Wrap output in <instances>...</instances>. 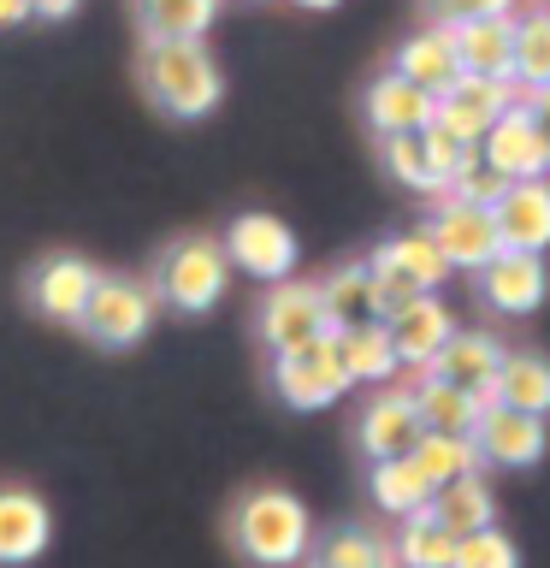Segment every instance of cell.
<instances>
[{
	"mask_svg": "<svg viewBox=\"0 0 550 568\" xmlns=\"http://www.w3.org/2000/svg\"><path fill=\"white\" fill-rule=\"evenodd\" d=\"M231 539L248 562L261 568H291L308 557L314 545V521L308 509H302L296 491L284 486H255L248 497H237V509H231Z\"/></svg>",
	"mask_w": 550,
	"mask_h": 568,
	"instance_id": "cell-1",
	"label": "cell"
},
{
	"mask_svg": "<svg viewBox=\"0 0 550 568\" xmlns=\"http://www.w3.org/2000/svg\"><path fill=\"white\" fill-rule=\"evenodd\" d=\"M142 83L172 119H207L225 95L213 53L202 42H166V36H149V48H142Z\"/></svg>",
	"mask_w": 550,
	"mask_h": 568,
	"instance_id": "cell-2",
	"label": "cell"
},
{
	"mask_svg": "<svg viewBox=\"0 0 550 568\" xmlns=\"http://www.w3.org/2000/svg\"><path fill=\"white\" fill-rule=\"evenodd\" d=\"M225 284H231V266L213 237H177L154 266V302H166L177 314H207L225 296Z\"/></svg>",
	"mask_w": 550,
	"mask_h": 568,
	"instance_id": "cell-3",
	"label": "cell"
},
{
	"mask_svg": "<svg viewBox=\"0 0 550 568\" xmlns=\"http://www.w3.org/2000/svg\"><path fill=\"white\" fill-rule=\"evenodd\" d=\"M273 390H278V403L302 408V415L332 408L337 397H344L349 379H344V367H337L332 332L326 337H308V344H296V349H278L273 355Z\"/></svg>",
	"mask_w": 550,
	"mask_h": 568,
	"instance_id": "cell-4",
	"label": "cell"
},
{
	"mask_svg": "<svg viewBox=\"0 0 550 568\" xmlns=\"http://www.w3.org/2000/svg\"><path fill=\"white\" fill-rule=\"evenodd\" d=\"M225 266L231 273H248L261 284H278L296 273V231L278 220V213H237L225 225Z\"/></svg>",
	"mask_w": 550,
	"mask_h": 568,
	"instance_id": "cell-5",
	"label": "cell"
},
{
	"mask_svg": "<svg viewBox=\"0 0 550 568\" xmlns=\"http://www.w3.org/2000/svg\"><path fill=\"white\" fill-rule=\"evenodd\" d=\"M149 320H154V291H149V284H136V278H95L78 332L89 337V344H101V349H131V344H142Z\"/></svg>",
	"mask_w": 550,
	"mask_h": 568,
	"instance_id": "cell-6",
	"label": "cell"
},
{
	"mask_svg": "<svg viewBox=\"0 0 550 568\" xmlns=\"http://www.w3.org/2000/svg\"><path fill=\"white\" fill-rule=\"evenodd\" d=\"M255 326H261V344L273 355L308 344V337H326L332 320H326V302H319V284H291V278L266 284Z\"/></svg>",
	"mask_w": 550,
	"mask_h": 568,
	"instance_id": "cell-7",
	"label": "cell"
},
{
	"mask_svg": "<svg viewBox=\"0 0 550 568\" xmlns=\"http://www.w3.org/2000/svg\"><path fill=\"white\" fill-rule=\"evenodd\" d=\"M420 231L432 237V248L444 255L450 273H479L503 248L497 243V225H491V207H468V202H438V213Z\"/></svg>",
	"mask_w": 550,
	"mask_h": 568,
	"instance_id": "cell-8",
	"label": "cell"
},
{
	"mask_svg": "<svg viewBox=\"0 0 550 568\" xmlns=\"http://www.w3.org/2000/svg\"><path fill=\"white\" fill-rule=\"evenodd\" d=\"M473 450L491 468H532L550 450V426L539 415H521V408L486 403L479 408V426H473Z\"/></svg>",
	"mask_w": 550,
	"mask_h": 568,
	"instance_id": "cell-9",
	"label": "cell"
},
{
	"mask_svg": "<svg viewBox=\"0 0 550 568\" xmlns=\"http://www.w3.org/2000/svg\"><path fill=\"white\" fill-rule=\"evenodd\" d=\"M509 106H515V83L468 78V71H461L444 95H432V119L444 124V131H456L461 142H473V149H479V136H486Z\"/></svg>",
	"mask_w": 550,
	"mask_h": 568,
	"instance_id": "cell-10",
	"label": "cell"
},
{
	"mask_svg": "<svg viewBox=\"0 0 550 568\" xmlns=\"http://www.w3.org/2000/svg\"><path fill=\"white\" fill-rule=\"evenodd\" d=\"M473 278H479V296H486L491 314H532L550 296L544 255H527V248H497Z\"/></svg>",
	"mask_w": 550,
	"mask_h": 568,
	"instance_id": "cell-11",
	"label": "cell"
},
{
	"mask_svg": "<svg viewBox=\"0 0 550 568\" xmlns=\"http://www.w3.org/2000/svg\"><path fill=\"white\" fill-rule=\"evenodd\" d=\"M95 278L101 273L83 255H48L30 273L24 296H30V308L42 314V320H53V326H78L83 308H89V291H95Z\"/></svg>",
	"mask_w": 550,
	"mask_h": 568,
	"instance_id": "cell-12",
	"label": "cell"
},
{
	"mask_svg": "<svg viewBox=\"0 0 550 568\" xmlns=\"http://www.w3.org/2000/svg\"><path fill=\"white\" fill-rule=\"evenodd\" d=\"M479 160H486L503 184L550 178L544 172V131H539V119H532V113H521V106H509V113L497 119L486 136H479Z\"/></svg>",
	"mask_w": 550,
	"mask_h": 568,
	"instance_id": "cell-13",
	"label": "cell"
},
{
	"mask_svg": "<svg viewBox=\"0 0 550 568\" xmlns=\"http://www.w3.org/2000/svg\"><path fill=\"white\" fill-rule=\"evenodd\" d=\"M491 225H497V243H503V248L544 255V248H550V178L503 184V195L491 202Z\"/></svg>",
	"mask_w": 550,
	"mask_h": 568,
	"instance_id": "cell-14",
	"label": "cell"
},
{
	"mask_svg": "<svg viewBox=\"0 0 550 568\" xmlns=\"http://www.w3.org/2000/svg\"><path fill=\"white\" fill-rule=\"evenodd\" d=\"M420 438H426V426H420V415H415V397H408V385L379 390V397L361 408V420H355V444H361L373 462L408 456Z\"/></svg>",
	"mask_w": 550,
	"mask_h": 568,
	"instance_id": "cell-15",
	"label": "cell"
},
{
	"mask_svg": "<svg viewBox=\"0 0 550 568\" xmlns=\"http://www.w3.org/2000/svg\"><path fill=\"white\" fill-rule=\"evenodd\" d=\"M385 332H390V349H397V367H432V355L450 344V332H456V320L450 308H444L438 296H415L408 308L397 314H385Z\"/></svg>",
	"mask_w": 550,
	"mask_h": 568,
	"instance_id": "cell-16",
	"label": "cell"
},
{
	"mask_svg": "<svg viewBox=\"0 0 550 568\" xmlns=\"http://www.w3.org/2000/svg\"><path fill=\"white\" fill-rule=\"evenodd\" d=\"M53 539V515L30 486H0V568L35 562Z\"/></svg>",
	"mask_w": 550,
	"mask_h": 568,
	"instance_id": "cell-17",
	"label": "cell"
},
{
	"mask_svg": "<svg viewBox=\"0 0 550 568\" xmlns=\"http://www.w3.org/2000/svg\"><path fill=\"white\" fill-rule=\"evenodd\" d=\"M503 355H509V349L497 344L491 332H450V344L432 355V367H426V373L486 403V390H491V379H497V367H503Z\"/></svg>",
	"mask_w": 550,
	"mask_h": 568,
	"instance_id": "cell-18",
	"label": "cell"
},
{
	"mask_svg": "<svg viewBox=\"0 0 550 568\" xmlns=\"http://www.w3.org/2000/svg\"><path fill=\"white\" fill-rule=\"evenodd\" d=\"M361 113L373 124V136H415L432 124V95L426 89H415L408 78H397V71H385V78L367 83L361 95Z\"/></svg>",
	"mask_w": 550,
	"mask_h": 568,
	"instance_id": "cell-19",
	"label": "cell"
},
{
	"mask_svg": "<svg viewBox=\"0 0 550 568\" xmlns=\"http://www.w3.org/2000/svg\"><path fill=\"white\" fill-rule=\"evenodd\" d=\"M456 60L468 78H497L509 83L515 71V18H468V24H450Z\"/></svg>",
	"mask_w": 550,
	"mask_h": 568,
	"instance_id": "cell-20",
	"label": "cell"
},
{
	"mask_svg": "<svg viewBox=\"0 0 550 568\" xmlns=\"http://www.w3.org/2000/svg\"><path fill=\"white\" fill-rule=\"evenodd\" d=\"M397 78H408L415 89H426V95H444L456 78H461V60H456V42H450V24H432L420 36H408V42L397 48Z\"/></svg>",
	"mask_w": 550,
	"mask_h": 568,
	"instance_id": "cell-21",
	"label": "cell"
},
{
	"mask_svg": "<svg viewBox=\"0 0 550 568\" xmlns=\"http://www.w3.org/2000/svg\"><path fill=\"white\" fill-rule=\"evenodd\" d=\"M486 403L521 408V415H539V420H544V415H550V355H532V349L503 355V367H497Z\"/></svg>",
	"mask_w": 550,
	"mask_h": 568,
	"instance_id": "cell-22",
	"label": "cell"
},
{
	"mask_svg": "<svg viewBox=\"0 0 550 568\" xmlns=\"http://www.w3.org/2000/svg\"><path fill=\"white\" fill-rule=\"evenodd\" d=\"M408 397H415V415L426 433H444V438H473V426H479V397H468V390H456V385H444L432 379V373H420V379H408Z\"/></svg>",
	"mask_w": 550,
	"mask_h": 568,
	"instance_id": "cell-23",
	"label": "cell"
},
{
	"mask_svg": "<svg viewBox=\"0 0 550 568\" xmlns=\"http://www.w3.org/2000/svg\"><path fill=\"white\" fill-rule=\"evenodd\" d=\"M332 349H337V367H344L349 385H379V379H390V373H397V349H390L385 320H367V326L332 332Z\"/></svg>",
	"mask_w": 550,
	"mask_h": 568,
	"instance_id": "cell-24",
	"label": "cell"
},
{
	"mask_svg": "<svg viewBox=\"0 0 550 568\" xmlns=\"http://www.w3.org/2000/svg\"><path fill=\"white\" fill-rule=\"evenodd\" d=\"M367 261H373V266H385V273H397L403 284H415L420 296H438V284L450 278V266H444V255L432 248V237H426V231H408V237H390L385 248H373Z\"/></svg>",
	"mask_w": 550,
	"mask_h": 568,
	"instance_id": "cell-25",
	"label": "cell"
},
{
	"mask_svg": "<svg viewBox=\"0 0 550 568\" xmlns=\"http://www.w3.org/2000/svg\"><path fill=\"white\" fill-rule=\"evenodd\" d=\"M390 557H397V568H450V557H456V532L444 527L432 509H415V515H403Z\"/></svg>",
	"mask_w": 550,
	"mask_h": 568,
	"instance_id": "cell-26",
	"label": "cell"
},
{
	"mask_svg": "<svg viewBox=\"0 0 550 568\" xmlns=\"http://www.w3.org/2000/svg\"><path fill=\"white\" fill-rule=\"evenodd\" d=\"M367 486H373V504H379L385 515H415L432 504V486L420 479V468L408 456H385V462H373V474H367Z\"/></svg>",
	"mask_w": 550,
	"mask_h": 568,
	"instance_id": "cell-27",
	"label": "cell"
},
{
	"mask_svg": "<svg viewBox=\"0 0 550 568\" xmlns=\"http://www.w3.org/2000/svg\"><path fill=\"white\" fill-rule=\"evenodd\" d=\"M426 509H432L456 539H461V532L491 527V515H497V504H491V491H486V479H479V474H461V479H450V486H438Z\"/></svg>",
	"mask_w": 550,
	"mask_h": 568,
	"instance_id": "cell-28",
	"label": "cell"
},
{
	"mask_svg": "<svg viewBox=\"0 0 550 568\" xmlns=\"http://www.w3.org/2000/svg\"><path fill=\"white\" fill-rule=\"evenodd\" d=\"M220 7L225 0H136V18L149 36H166V42H202Z\"/></svg>",
	"mask_w": 550,
	"mask_h": 568,
	"instance_id": "cell-29",
	"label": "cell"
},
{
	"mask_svg": "<svg viewBox=\"0 0 550 568\" xmlns=\"http://www.w3.org/2000/svg\"><path fill=\"white\" fill-rule=\"evenodd\" d=\"M319 302H326L332 332H344V326H367V320H379V314H373V278H367V261L337 266V273H332L326 284H319Z\"/></svg>",
	"mask_w": 550,
	"mask_h": 568,
	"instance_id": "cell-30",
	"label": "cell"
},
{
	"mask_svg": "<svg viewBox=\"0 0 550 568\" xmlns=\"http://www.w3.org/2000/svg\"><path fill=\"white\" fill-rule=\"evenodd\" d=\"M408 462L420 468V479L426 486H450V479H461V474H479L486 462H479V450H473V438H444V433H426L415 450H408Z\"/></svg>",
	"mask_w": 550,
	"mask_h": 568,
	"instance_id": "cell-31",
	"label": "cell"
},
{
	"mask_svg": "<svg viewBox=\"0 0 550 568\" xmlns=\"http://www.w3.org/2000/svg\"><path fill=\"white\" fill-rule=\"evenodd\" d=\"M390 562L397 557H390V545L373 527H337L314 550V568H390Z\"/></svg>",
	"mask_w": 550,
	"mask_h": 568,
	"instance_id": "cell-32",
	"label": "cell"
},
{
	"mask_svg": "<svg viewBox=\"0 0 550 568\" xmlns=\"http://www.w3.org/2000/svg\"><path fill=\"white\" fill-rule=\"evenodd\" d=\"M515 89H539L550 83V12H527L515 18Z\"/></svg>",
	"mask_w": 550,
	"mask_h": 568,
	"instance_id": "cell-33",
	"label": "cell"
},
{
	"mask_svg": "<svg viewBox=\"0 0 550 568\" xmlns=\"http://www.w3.org/2000/svg\"><path fill=\"white\" fill-rule=\"evenodd\" d=\"M450 568H521V550H515L503 527H479V532H461L456 539Z\"/></svg>",
	"mask_w": 550,
	"mask_h": 568,
	"instance_id": "cell-34",
	"label": "cell"
},
{
	"mask_svg": "<svg viewBox=\"0 0 550 568\" xmlns=\"http://www.w3.org/2000/svg\"><path fill=\"white\" fill-rule=\"evenodd\" d=\"M438 202H468V207H491L497 195H503V178H497L486 160H479V149H473V160L468 166H456L450 178H444V184L432 190Z\"/></svg>",
	"mask_w": 550,
	"mask_h": 568,
	"instance_id": "cell-35",
	"label": "cell"
},
{
	"mask_svg": "<svg viewBox=\"0 0 550 568\" xmlns=\"http://www.w3.org/2000/svg\"><path fill=\"white\" fill-rule=\"evenodd\" d=\"M379 149H385V166H390V178H397V184H408V190H438L420 131H415V136H379Z\"/></svg>",
	"mask_w": 550,
	"mask_h": 568,
	"instance_id": "cell-36",
	"label": "cell"
},
{
	"mask_svg": "<svg viewBox=\"0 0 550 568\" xmlns=\"http://www.w3.org/2000/svg\"><path fill=\"white\" fill-rule=\"evenodd\" d=\"M420 142H426V160H432V178H438V184H444L456 166H468V160H473V142H461L456 131H444L438 119L420 131Z\"/></svg>",
	"mask_w": 550,
	"mask_h": 568,
	"instance_id": "cell-37",
	"label": "cell"
},
{
	"mask_svg": "<svg viewBox=\"0 0 550 568\" xmlns=\"http://www.w3.org/2000/svg\"><path fill=\"white\" fill-rule=\"evenodd\" d=\"M521 0H432L438 24H468V18H515Z\"/></svg>",
	"mask_w": 550,
	"mask_h": 568,
	"instance_id": "cell-38",
	"label": "cell"
},
{
	"mask_svg": "<svg viewBox=\"0 0 550 568\" xmlns=\"http://www.w3.org/2000/svg\"><path fill=\"white\" fill-rule=\"evenodd\" d=\"M515 106H521V113H532L539 124H550V83H539V89H515Z\"/></svg>",
	"mask_w": 550,
	"mask_h": 568,
	"instance_id": "cell-39",
	"label": "cell"
},
{
	"mask_svg": "<svg viewBox=\"0 0 550 568\" xmlns=\"http://www.w3.org/2000/svg\"><path fill=\"white\" fill-rule=\"evenodd\" d=\"M83 0H30V18H71Z\"/></svg>",
	"mask_w": 550,
	"mask_h": 568,
	"instance_id": "cell-40",
	"label": "cell"
},
{
	"mask_svg": "<svg viewBox=\"0 0 550 568\" xmlns=\"http://www.w3.org/2000/svg\"><path fill=\"white\" fill-rule=\"evenodd\" d=\"M24 18H30V0H0V30L24 24Z\"/></svg>",
	"mask_w": 550,
	"mask_h": 568,
	"instance_id": "cell-41",
	"label": "cell"
},
{
	"mask_svg": "<svg viewBox=\"0 0 550 568\" xmlns=\"http://www.w3.org/2000/svg\"><path fill=\"white\" fill-rule=\"evenodd\" d=\"M296 7H308V12H326V7H337V0H296Z\"/></svg>",
	"mask_w": 550,
	"mask_h": 568,
	"instance_id": "cell-42",
	"label": "cell"
},
{
	"mask_svg": "<svg viewBox=\"0 0 550 568\" xmlns=\"http://www.w3.org/2000/svg\"><path fill=\"white\" fill-rule=\"evenodd\" d=\"M539 131H544V172H550V124H539Z\"/></svg>",
	"mask_w": 550,
	"mask_h": 568,
	"instance_id": "cell-43",
	"label": "cell"
}]
</instances>
